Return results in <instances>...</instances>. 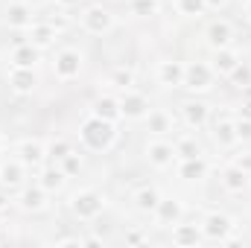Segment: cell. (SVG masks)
Returning <instances> with one entry per match:
<instances>
[{"instance_id":"obj_40","label":"cell","mask_w":251,"mask_h":248,"mask_svg":"<svg viewBox=\"0 0 251 248\" xmlns=\"http://www.w3.org/2000/svg\"><path fill=\"white\" fill-rule=\"evenodd\" d=\"M240 114H243V117H251V97H246V99H243V105H240Z\"/></svg>"},{"instance_id":"obj_3","label":"cell","mask_w":251,"mask_h":248,"mask_svg":"<svg viewBox=\"0 0 251 248\" xmlns=\"http://www.w3.org/2000/svg\"><path fill=\"white\" fill-rule=\"evenodd\" d=\"M199 225H201L204 240H210V243H228L231 234H234V228H237V222L225 210H207Z\"/></svg>"},{"instance_id":"obj_5","label":"cell","mask_w":251,"mask_h":248,"mask_svg":"<svg viewBox=\"0 0 251 248\" xmlns=\"http://www.w3.org/2000/svg\"><path fill=\"white\" fill-rule=\"evenodd\" d=\"M213 82H216V73H213L210 62H184V85H181L184 91L204 94L213 88Z\"/></svg>"},{"instance_id":"obj_37","label":"cell","mask_w":251,"mask_h":248,"mask_svg":"<svg viewBox=\"0 0 251 248\" xmlns=\"http://www.w3.org/2000/svg\"><path fill=\"white\" fill-rule=\"evenodd\" d=\"M143 243H149V234H143V231H137V228L126 231V246H143Z\"/></svg>"},{"instance_id":"obj_10","label":"cell","mask_w":251,"mask_h":248,"mask_svg":"<svg viewBox=\"0 0 251 248\" xmlns=\"http://www.w3.org/2000/svg\"><path fill=\"white\" fill-rule=\"evenodd\" d=\"M15 204L21 210H26V213H41L50 204V193L41 184H24L18 190V196H15Z\"/></svg>"},{"instance_id":"obj_15","label":"cell","mask_w":251,"mask_h":248,"mask_svg":"<svg viewBox=\"0 0 251 248\" xmlns=\"http://www.w3.org/2000/svg\"><path fill=\"white\" fill-rule=\"evenodd\" d=\"M181 120L187 128H204V125L210 123V105L207 102H201V99H184L181 102Z\"/></svg>"},{"instance_id":"obj_39","label":"cell","mask_w":251,"mask_h":248,"mask_svg":"<svg viewBox=\"0 0 251 248\" xmlns=\"http://www.w3.org/2000/svg\"><path fill=\"white\" fill-rule=\"evenodd\" d=\"M204 3H207V9H225L231 0H204Z\"/></svg>"},{"instance_id":"obj_13","label":"cell","mask_w":251,"mask_h":248,"mask_svg":"<svg viewBox=\"0 0 251 248\" xmlns=\"http://www.w3.org/2000/svg\"><path fill=\"white\" fill-rule=\"evenodd\" d=\"M204 38H207V47H210V50L231 47V44H234V24H231V21H225V18H216V21H210V24H207Z\"/></svg>"},{"instance_id":"obj_26","label":"cell","mask_w":251,"mask_h":248,"mask_svg":"<svg viewBox=\"0 0 251 248\" xmlns=\"http://www.w3.org/2000/svg\"><path fill=\"white\" fill-rule=\"evenodd\" d=\"M207 173H210V167H207L204 155L178 161V178H181V181H204V178H207Z\"/></svg>"},{"instance_id":"obj_34","label":"cell","mask_w":251,"mask_h":248,"mask_svg":"<svg viewBox=\"0 0 251 248\" xmlns=\"http://www.w3.org/2000/svg\"><path fill=\"white\" fill-rule=\"evenodd\" d=\"M67 152H73V146H70V140H64V137H59V140H50V143H47V158H50V161H56V164L62 161Z\"/></svg>"},{"instance_id":"obj_23","label":"cell","mask_w":251,"mask_h":248,"mask_svg":"<svg viewBox=\"0 0 251 248\" xmlns=\"http://www.w3.org/2000/svg\"><path fill=\"white\" fill-rule=\"evenodd\" d=\"M38 62H41V50L35 44H29V41H18L12 47V53H9L12 67H38Z\"/></svg>"},{"instance_id":"obj_2","label":"cell","mask_w":251,"mask_h":248,"mask_svg":"<svg viewBox=\"0 0 251 248\" xmlns=\"http://www.w3.org/2000/svg\"><path fill=\"white\" fill-rule=\"evenodd\" d=\"M67 207H70V213H73L76 219L91 222V219L102 216V210L108 207V198H105V193H100V190H94V187H79V190L70 196Z\"/></svg>"},{"instance_id":"obj_27","label":"cell","mask_w":251,"mask_h":248,"mask_svg":"<svg viewBox=\"0 0 251 248\" xmlns=\"http://www.w3.org/2000/svg\"><path fill=\"white\" fill-rule=\"evenodd\" d=\"M131 201H134V207H137L140 213H155V207H158V201H161V193H158L155 184H143L131 193Z\"/></svg>"},{"instance_id":"obj_18","label":"cell","mask_w":251,"mask_h":248,"mask_svg":"<svg viewBox=\"0 0 251 248\" xmlns=\"http://www.w3.org/2000/svg\"><path fill=\"white\" fill-rule=\"evenodd\" d=\"M170 240L181 248H196V246L204 243V234H201V225H199V222H184V219H181V222L173 225Z\"/></svg>"},{"instance_id":"obj_11","label":"cell","mask_w":251,"mask_h":248,"mask_svg":"<svg viewBox=\"0 0 251 248\" xmlns=\"http://www.w3.org/2000/svg\"><path fill=\"white\" fill-rule=\"evenodd\" d=\"M6 82H9V91L18 94V97H29L38 91V73L35 67H12L6 73Z\"/></svg>"},{"instance_id":"obj_21","label":"cell","mask_w":251,"mask_h":248,"mask_svg":"<svg viewBox=\"0 0 251 248\" xmlns=\"http://www.w3.org/2000/svg\"><path fill=\"white\" fill-rule=\"evenodd\" d=\"M26 38L29 44H35L38 50H47L59 41V26H53L50 21H35L29 29H26Z\"/></svg>"},{"instance_id":"obj_1","label":"cell","mask_w":251,"mask_h":248,"mask_svg":"<svg viewBox=\"0 0 251 248\" xmlns=\"http://www.w3.org/2000/svg\"><path fill=\"white\" fill-rule=\"evenodd\" d=\"M79 140L91 152H108L117 143V123L102 120L97 114H88L82 120V125H79Z\"/></svg>"},{"instance_id":"obj_46","label":"cell","mask_w":251,"mask_h":248,"mask_svg":"<svg viewBox=\"0 0 251 248\" xmlns=\"http://www.w3.org/2000/svg\"><path fill=\"white\" fill-rule=\"evenodd\" d=\"M3 146H6V140H3V134H0V149H3Z\"/></svg>"},{"instance_id":"obj_6","label":"cell","mask_w":251,"mask_h":248,"mask_svg":"<svg viewBox=\"0 0 251 248\" xmlns=\"http://www.w3.org/2000/svg\"><path fill=\"white\" fill-rule=\"evenodd\" d=\"M143 158H146V164L155 167V170H170V167L178 161L176 146H173V140H167V137H152V140H146Z\"/></svg>"},{"instance_id":"obj_33","label":"cell","mask_w":251,"mask_h":248,"mask_svg":"<svg viewBox=\"0 0 251 248\" xmlns=\"http://www.w3.org/2000/svg\"><path fill=\"white\" fill-rule=\"evenodd\" d=\"M59 167L64 170V175H67V178H73V175H79V173H82L85 161H82V155H79V152L73 149V152H67L62 161H59Z\"/></svg>"},{"instance_id":"obj_24","label":"cell","mask_w":251,"mask_h":248,"mask_svg":"<svg viewBox=\"0 0 251 248\" xmlns=\"http://www.w3.org/2000/svg\"><path fill=\"white\" fill-rule=\"evenodd\" d=\"M91 114H97V117H102V120H111V123L123 120L120 99H117L114 94H102V97H97V99L91 102Z\"/></svg>"},{"instance_id":"obj_41","label":"cell","mask_w":251,"mask_h":248,"mask_svg":"<svg viewBox=\"0 0 251 248\" xmlns=\"http://www.w3.org/2000/svg\"><path fill=\"white\" fill-rule=\"evenodd\" d=\"M82 246H102V237H82Z\"/></svg>"},{"instance_id":"obj_20","label":"cell","mask_w":251,"mask_h":248,"mask_svg":"<svg viewBox=\"0 0 251 248\" xmlns=\"http://www.w3.org/2000/svg\"><path fill=\"white\" fill-rule=\"evenodd\" d=\"M35 184H41L50 196H56V193H62L64 187H67V175H64V170L53 161V164H44L41 170H38V178H35Z\"/></svg>"},{"instance_id":"obj_36","label":"cell","mask_w":251,"mask_h":248,"mask_svg":"<svg viewBox=\"0 0 251 248\" xmlns=\"http://www.w3.org/2000/svg\"><path fill=\"white\" fill-rule=\"evenodd\" d=\"M228 79H231V85H234V88H246V85H251V67H249V64H240Z\"/></svg>"},{"instance_id":"obj_44","label":"cell","mask_w":251,"mask_h":248,"mask_svg":"<svg viewBox=\"0 0 251 248\" xmlns=\"http://www.w3.org/2000/svg\"><path fill=\"white\" fill-rule=\"evenodd\" d=\"M246 18L251 21V0H246Z\"/></svg>"},{"instance_id":"obj_25","label":"cell","mask_w":251,"mask_h":248,"mask_svg":"<svg viewBox=\"0 0 251 248\" xmlns=\"http://www.w3.org/2000/svg\"><path fill=\"white\" fill-rule=\"evenodd\" d=\"M219 178H222V187H225L228 193H246L249 184H251V175L246 173V170H240L234 161L222 170V175H219Z\"/></svg>"},{"instance_id":"obj_35","label":"cell","mask_w":251,"mask_h":248,"mask_svg":"<svg viewBox=\"0 0 251 248\" xmlns=\"http://www.w3.org/2000/svg\"><path fill=\"white\" fill-rule=\"evenodd\" d=\"M234 131H237V143H251V117L237 114L234 117Z\"/></svg>"},{"instance_id":"obj_32","label":"cell","mask_w":251,"mask_h":248,"mask_svg":"<svg viewBox=\"0 0 251 248\" xmlns=\"http://www.w3.org/2000/svg\"><path fill=\"white\" fill-rule=\"evenodd\" d=\"M176 12L184 18H201L207 12V3L204 0H176Z\"/></svg>"},{"instance_id":"obj_30","label":"cell","mask_w":251,"mask_h":248,"mask_svg":"<svg viewBox=\"0 0 251 248\" xmlns=\"http://www.w3.org/2000/svg\"><path fill=\"white\" fill-rule=\"evenodd\" d=\"M128 12L134 18H155L161 12V0H131L128 3Z\"/></svg>"},{"instance_id":"obj_7","label":"cell","mask_w":251,"mask_h":248,"mask_svg":"<svg viewBox=\"0 0 251 248\" xmlns=\"http://www.w3.org/2000/svg\"><path fill=\"white\" fill-rule=\"evenodd\" d=\"M82 67H85V56L76 47H64L53 59V76L59 82H73V79H79Z\"/></svg>"},{"instance_id":"obj_31","label":"cell","mask_w":251,"mask_h":248,"mask_svg":"<svg viewBox=\"0 0 251 248\" xmlns=\"http://www.w3.org/2000/svg\"><path fill=\"white\" fill-rule=\"evenodd\" d=\"M108 85L117 88V91H126V88H134V70L128 67H114L111 76H108Z\"/></svg>"},{"instance_id":"obj_43","label":"cell","mask_w":251,"mask_h":248,"mask_svg":"<svg viewBox=\"0 0 251 248\" xmlns=\"http://www.w3.org/2000/svg\"><path fill=\"white\" fill-rule=\"evenodd\" d=\"M3 207H9V190L0 187V210H3Z\"/></svg>"},{"instance_id":"obj_9","label":"cell","mask_w":251,"mask_h":248,"mask_svg":"<svg viewBox=\"0 0 251 248\" xmlns=\"http://www.w3.org/2000/svg\"><path fill=\"white\" fill-rule=\"evenodd\" d=\"M117 99H120V111H123L126 120H143V117L152 111L149 97H146V94H140V91H134V88L120 91V94H117Z\"/></svg>"},{"instance_id":"obj_14","label":"cell","mask_w":251,"mask_h":248,"mask_svg":"<svg viewBox=\"0 0 251 248\" xmlns=\"http://www.w3.org/2000/svg\"><path fill=\"white\" fill-rule=\"evenodd\" d=\"M240 64H243V56H240V50H237L234 44H231V47H219V50H213V56H210V67H213L216 76H231Z\"/></svg>"},{"instance_id":"obj_19","label":"cell","mask_w":251,"mask_h":248,"mask_svg":"<svg viewBox=\"0 0 251 248\" xmlns=\"http://www.w3.org/2000/svg\"><path fill=\"white\" fill-rule=\"evenodd\" d=\"M24 178H26V167H24L18 158L0 161V187H3V190H9V193L21 190V187H24Z\"/></svg>"},{"instance_id":"obj_4","label":"cell","mask_w":251,"mask_h":248,"mask_svg":"<svg viewBox=\"0 0 251 248\" xmlns=\"http://www.w3.org/2000/svg\"><path fill=\"white\" fill-rule=\"evenodd\" d=\"M114 26H117V18H114L111 9H105L102 3L85 6V12H82V29L88 35H108Z\"/></svg>"},{"instance_id":"obj_42","label":"cell","mask_w":251,"mask_h":248,"mask_svg":"<svg viewBox=\"0 0 251 248\" xmlns=\"http://www.w3.org/2000/svg\"><path fill=\"white\" fill-rule=\"evenodd\" d=\"M62 9H73V6H79V3H85V0H56Z\"/></svg>"},{"instance_id":"obj_16","label":"cell","mask_w":251,"mask_h":248,"mask_svg":"<svg viewBox=\"0 0 251 248\" xmlns=\"http://www.w3.org/2000/svg\"><path fill=\"white\" fill-rule=\"evenodd\" d=\"M6 26L9 29H21L26 32L32 24H35V12H32V3H9L6 6V15H3Z\"/></svg>"},{"instance_id":"obj_28","label":"cell","mask_w":251,"mask_h":248,"mask_svg":"<svg viewBox=\"0 0 251 248\" xmlns=\"http://www.w3.org/2000/svg\"><path fill=\"white\" fill-rule=\"evenodd\" d=\"M213 140L222 146V149H231L237 143V131H234V117H219L213 123Z\"/></svg>"},{"instance_id":"obj_8","label":"cell","mask_w":251,"mask_h":248,"mask_svg":"<svg viewBox=\"0 0 251 248\" xmlns=\"http://www.w3.org/2000/svg\"><path fill=\"white\" fill-rule=\"evenodd\" d=\"M15 158L26 170H41L47 164V143L41 137H24L15 143Z\"/></svg>"},{"instance_id":"obj_29","label":"cell","mask_w":251,"mask_h":248,"mask_svg":"<svg viewBox=\"0 0 251 248\" xmlns=\"http://www.w3.org/2000/svg\"><path fill=\"white\" fill-rule=\"evenodd\" d=\"M173 146H176L178 161L204 155V149H201V143H199V137H196V134H181V137H176V140H173Z\"/></svg>"},{"instance_id":"obj_45","label":"cell","mask_w":251,"mask_h":248,"mask_svg":"<svg viewBox=\"0 0 251 248\" xmlns=\"http://www.w3.org/2000/svg\"><path fill=\"white\" fill-rule=\"evenodd\" d=\"M9 3H32V0H9Z\"/></svg>"},{"instance_id":"obj_22","label":"cell","mask_w":251,"mask_h":248,"mask_svg":"<svg viewBox=\"0 0 251 248\" xmlns=\"http://www.w3.org/2000/svg\"><path fill=\"white\" fill-rule=\"evenodd\" d=\"M143 125H146V131H149L152 137H167V134H173L176 120H173L170 111H164V108H152V111L143 117Z\"/></svg>"},{"instance_id":"obj_38","label":"cell","mask_w":251,"mask_h":248,"mask_svg":"<svg viewBox=\"0 0 251 248\" xmlns=\"http://www.w3.org/2000/svg\"><path fill=\"white\" fill-rule=\"evenodd\" d=\"M234 164H237L240 170H246V173L251 175V152H243V155H237V158H234Z\"/></svg>"},{"instance_id":"obj_12","label":"cell","mask_w":251,"mask_h":248,"mask_svg":"<svg viewBox=\"0 0 251 248\" xmlns=\"http://www.w3.org/2000/svg\"><path fill=\"white\" fill-rule=\"evenodd\" d=\"M155 79H158V85H164L170 91L181 88L184 85V62H178V59H161L158 67H155Z\"/></svg>"},{"instance_id":"obj_17","label":"cell","mask_w":251,"mask_h":248,"mask_svg":"<svg viewBox=\"0 0 251 248\" xmlns=\"http://www.w3.org/2000/svg\"><path fill=\"white\" fill-rule=\"evenodd\" d=\"M152 216H155V222L161 228H173L176 222L184 219V201L181 198H164L161 196V201H158V207H155Z\"/></svg>"}]
</instances>
